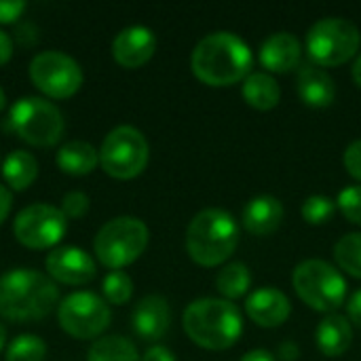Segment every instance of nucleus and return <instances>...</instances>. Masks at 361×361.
Returning <instances> with one entry per match:
<instances>
[{
    "label": "nucleus",
    "instance_id": "obj_1",
    "mask_svg": "<svg viewBox=\"0 0 361 361\" xmlns=\"http://www.w3.org/2000/svg\"><path fill=\"white\" fill-rule=\"evenodd\" d=\"M190 68L203 85L231 87L252 74L254 53L235 32H212L197 42Z\"/></svg>",
    "mask_w": 361,
    "mask_h": 361
},
{
    "label": "nucleus",
    "instance_id": "obj_2",
    "mask_svg": "<svg viewBox=\"0 0 361 361\" xmlns=\"http://www.w3.org/2000/svg\"><path fill=\"white\" fill-rule=\"evenodd\" d=\"M59 302L57 283L34 269H11L0 277V317L25 324L47 317Z\"/></svg>",
    "mask_w": 361,
    "mask_h": 361
},
{
    "label": "nucleus",
    "instance_id": "obj_3",
    "mask_svg": "<svg viewBox=\"0 0 361 361\" xmlns=\"http://www.w3.org/2000/svg\"><path fill=\"white\" fill-rule=\"evenodd\" d=\"M182 326L186 336L207 351L231 349L243 334L241 311L224 298L192 300L182 315Z\"/></svg>",
    "mask_w": 361,
    "mask_h": 361
},
{
    "label": "nucleus",
    "instance_id": "obj_4",
    "mask_svg": "<svg viewBox=\"0 0 361 361\" xmlns=\"http://www.w3.org/2000/svg\"><path fill=\"white\" fill-rule=\"evenodd\" d=\"M239 245L237 220L218 207L199 212L186 228V252L199 267L224 264Z\"/></svg>",
    "mask_w": 361,
    "mask_h": 361
},
{
    "label": "nucleus",
    "instance_id": "obj_5",
    "mask_svg": "<svg viewBox=\"0 0 361 361\" xmlns=\"http://www.w3.org/2000/svg\"><path fill=\"white\" fill-rule=\"evenodd\" d=\"M148 226L133 216H118L108 220L93 239L95 258L112 271L133 264L148 247Z\"/></svg>",
    "mask_w": 361,
    "mask_h": 361
},
{
    "label": "nucleus",
    "instance_id": "obj_6",
    "mask_svg": "<svg viewBox=\"0 0 361 361\" xmlns=\"http://www.w3.org/2000/svg\"><path fill=\"white\" fill-rule=\"evenodd\" d=\"M292 286L298 298L313 311L332 315L347 298V281L336 267L326 260H305L292 273Z\"/></svg>",
    "mask_w": 361,
    "mask_h": 361
},
{
    "label": "nucleus",
    "instance_id": "obj_7",
    "mask_svg": "<svg viewBox=\"0 0 361 361\" xmlns=\"http://www.w3.org/2000/svg\"><path fill=\"white\" fill-rule=\"evenodd\" d=\"M361 34L357 25L343 17L315 21L307 32V55L313 66L336 68L357 55Z\"/></svg>",
    "mask_w": 361,
    "mask_h": 361
},
{
    "label": "nucleus",
    "instance_id": "obj_8",
    "mask_svg": "<svg viewBox=\"0 0 361 361\" xmlns=\"http://www.w3.org/2000/svg\"><path fill=\"white\" fill-rule=\"evenodd\" d=\"M8 121L13 131L23 142L38 148L57 144L66 127L61 110L49 99L38 95L19 97L8 110Z\"/></svg>",
    "mask_w": 361,
    "mask_h": 361
},
{
    "label": "nucleus",
    "instance_id": "obj_9",
    "mask_svg": "<svg viewBox=\"0 0 361 361\" xmlns=\"http://www.w3.org/2000/svg\"><path fill=\"white\" fill-rule=\"evenodd\" d=\"M150 159V146L146 135L131 127L118 125L114 127L102 142L99 148V165L102 169L116 180L137 178Z\"/></svg>",
    "mask_w": 361,
    "mask_h": 361
},
{
    "label": "nucleus",
    "instance_id": "obj_10",
    "mask_svg": "<svg viewBox=\"0 0 361 361\" xmlns=\"http://www.w3.org/2000/svg\"><path fill=\"white\" fill-rule=\"evenodd\" d=\"M110 307L93 292H72L57 307V322L66 334L76 341H91L110 326Z\"/></svg>",
    "mask_w": 361,
    "mask_h": 361
},
{
    "label": "nucleus",
    "instance_id": "obj_11",
    "mask_svg": "<svg viewBox=\"0 0 361 361\" xmlns=\"http://www.w3.org/2000/svg\"><path fill=\"white\" fill-rule=\"evenodd\" d=\"M27 72L32 85L53 99L72 97L85 80L78 61L61 51H42L34 55Z\"/></svg>",
    "mask_w": 361,
    "mask_h": 361
},
{
    "label": "nucleus",
    "instance_id": "obj_12",
    "mask_svg": "<svg viewBox=\"0 0 361 361\" xmlns=\"http://www.w3.org/2000/svg\"><path fill=\"white\" fill-rule=\"evenodd\" d=\"M13 233L15 239L30 250H49L66 237L68 218L59 207L49 203H34L15 216Z\"/></svg>",
    "mask_w": 361,
    "mask_h": 361
},
{
    "label": "nucleus",
    "instance_id": "obj_13",
    "mask_svg": "<svg viewBox=\"0 0 361 361\" xmlns=\"http://www.w3.org/2000/svg\"><path fill=\"white\" fill-rule=\"evenodd\" d=\"M47 275L66 286H87L97 275V264L91 254L76 245H63L49 252L44 260Z\"/></svg>",
    "mask_w": 361,
    "mask_h": 361
},
{
    "label": "nucleus",
    "instance_id": "obj_14",
    "mask_svg": "<svg viewBox=\"0 0 361 361\" xmlns=\"http://www.w3.org/2000/svg\"><path fill=\"white\" fill-rule=\"evenodd\" d=\"M154 51H157V36L146 25L123 27L112 40V57L118 66L127 70H135L148 63Z\"/></svg>",
    "mask_w": 361,
    "mask_h": 361
},
{
    "label": "nucleus",
    "instance_id": "obj_15",
    "mask_svg": "<svg viewBox=\"0 0 361 361\" xmlns=\"http://www.w3.org/2000/svg\"><path fill=\"white\" fill-rule=\"evenodd\" d=\"M245 313L260 328H279L288 322L292 313V305L281 290L267 286L247 296Z\"/></svg>",
    "mask_w": 361,
    "mask_h": 361
},
{
    "label": "nucleus",
    "instance_id": "obj_16",
    "mask_svg": "<svg viewBox=\"0 0 361 361\" xmlns=\"http://www.w3.org/2000/svg\"><path fill=\"white\" fill-rule=\"evenodd\" d=\"M131 326L142 341H161L171 326L169 302L159 294L144 296L133 309Z\"/></svg>",
    "mask_w": 361,
    "mask_h": 361
},
{
    "label": "nucleus",
    "instance_id": "obj_17",
    "mask_svg": "<svg viewBox=\"0 0 361 361\" xmlns=\"http://www.w3.org/2000/svg\"><path fill=\"white\" fill-rule=\"evenodd\" d=\"M260 63L269 72L275 74H288L296 68H300L302 59V47L300 40L290 32H275L260 44Z\"/></svg>",
    "mask_w": 361,
    "mask_h": 361
},
{
    "label": "nucleus",
    "instance_id": "obj_18",
    "mask_svg": "<svg viewBox=\"0 0 361 361\" xmlns=\"http://www.w3.org/2000/svg\"><path fill=\"white\" fill-rule=\"evenodd\" d=\"M296 87L302 104L309 108H328L336 99L334 78L324 68L313 66L311 61L298 68Z\"/></svg>",
    "mask_w": 361,
    "mask_h": 361
},
{
    "label": "nucleus",
    "instance_id": "obj_19",
    "mask_svg": "<svg viewBox=\"0 0 361 361\" xmlns=\"http://www.w3.org/2000/svg\"><path fill=\"white\" fill-rule=\"evenodd\" d=\"M241 222L250 235L269 237L283 222V205L279 199H275L271 195L254 197L252 201L245 203L243 214H241Z\"/></svg>",
    "mask_w": 361,
    "mask_h": 361
},
{
    "label": "nucleus",
    "instance_id": "obj_20",
    "mask_svg": "<svg viewBox=\"0 0 361 361\" xmlns=\"http://www.w3.org/2000/svg\"><path fill=\"white\" fill-rule=\"evenodd\" d=\"M317 347L326 357H341L349 351L353 343V328L351 322L338 313L326 315L315 332Z\"/></svg>",
    "mask_w": 361,
    "mask_h": 361
},
{
    "label": "nucleus",
    "instance_id": "obj_21",
    "mask_svg": "<svg viewBox=\"0 0 361 361\" xmlns=\"http://www.w3.org/2000/svg\"><path fill=\"white\" fill-rule=\"evenodd\" d=\"M57 167L68 176H89L99 165V150L82 140L66 142L57 150Z\"/></svg>",
    "mask_w": 361,
    "mask_h": 361
},
{
    "label": "nucleus",
    "instance_id": "obj_22",
    "mask_svg": "<svg viewBox=\"0 0 361 361\" xmlns=\"http://www.w3.org/2000/svg\"><path fill=\"white\" fill-rule=\"evenodd\" d=\"M241 95L254 110H273L281 99V89L269 72H252L241 87Z\"/></svg>",
    "mask_w": 361,
    "mask_h": 361
},
{
    "label": "nucleus",
    "instance_id": "obj_23",
    "mask_svg": "<svg viewBox=\"0 0 361 361\" xmlns=\"http://www.w3.org/2000/svg\"><path fill=\"white\" fill-rule=\"evenodd\" d=\"M38 176V161L27 150H13L2 163V178L11 190H25Z\"/></svg>",
    "mask_w": 361,
    "mask_h": 361
},
{
    "label": "nucleus",
    "instance_id": "obj_24",
    "mask_svg": "<svg viewBox=\"0 0 361 361\" xmlns=\"http://www.w3.org/2000/svg\"><path fill=\"white\" fill-rule=\"evenodd\" d=\"M216 288L224 300L233 302V300L243 298L252 288V273H250L247 264H243V262L226 264L216 277Z\"/></svg>",
    "mask_w": 361,
    "mask_h": 361
},
{
    "label": "nucleus",
    "instance_id": "obj_25",
    "mask_svg": "<svg viewBox=\"0 0 361 361\" xmlns=\"http://www.w3.org/2000/svg\"><path fill=\"white\" fill-rule=\"evenodd\" d=\"M87 361H142V357L129 338L102 336L91 345Z\"/></svg>",
    "mask_w": 361,
    "mask_h": 361
},
{
    "label": "nucleus",
    "instance_id": "obj_26",
    "mask_svg": "<svg viewBox=\"0 0 361 361\" xmlns=\"http://www.w3.org/2000/svg\"><path fill=\"white\" fill-rule=\"evenodd\" d=\"M334 260L341 271L361 279V233H349L334 245Z\"/></svg>",
    "mask_w": 361,
    "mask_h": 361
},
{
    "label": "nucleus",
    "instance_id": "obj_27",
    "mask_svg": "<svg viewBox=\"0 0 361 361\" xmlns=\"http://www.w3.org/2000/svg\"><path fill=\"white\" fill-rule=\"evenodd\" d=\"M47 355V345L36 334H19L11 341L6 349V361H42Z\"/></svg>",
    "mask_w": 361,
    "mask_h": 361
},
{
    "label": "nucleus",
    "instance_id": "obj_28",
    "mask_svg": "<svg viewBox=\"0 0 361 361\" xmlns=\"http://www.w3.org/2000/svg\"><path fill=\"white\" fill-rule=\"evenodd\" d=\"M102 292L108 305H127L133 296V279L125 271H110L102 281Z\"/></svg>",
    "mask_w": 361,
    "mask_h": 361
},
{
    "label": "nucleus",
    "instance_id": "obj_29",
    "mask_svg": "<svg viewBox=\"0 0 361 361\" xmlns=\"http://www.w3.org/2000/svg\"><path fill=\"white\" fill-rule=\"evenodd\" d=\"M300 214L307 224H313V226L326 224L336 214V201H332L330 197H324V195H311L305 199Z\"/></svg>",
    "mask_w": 361,
    "mask_h": 361
},
{
    "label": "nucleus",
    "instance_id": "obj_30",
    "mask_svg": "<svg viewBox=\"0 0 361 361\" xmlns=\"http://www.w3.org/2000/svg\"><path fill=\"white\" fill-rule=\"evenodd\" d=\"M336 207L351 224L361 226V186H347L345 190H341Z\"/></svg>",
    "mask_w": 361,
    "mask_h": 361
},
{
    "label": "nucleus",
    "instance_id": "obj_31",
    "mask_svg": "<svg viewBox=\"0 0 361 361\" xmlns=\"http://www.w3.org/2000/svg\"><path fill=\"white\" fill-rule=\"evenodd\" d=\"M89 207H91L89 197L85 192H80V190H72V192H66L61 197V207L59 209L68 220H78V218L87 216Z\"/></svg>",
    "mask_w": 361,
    "mask_h": 361
},
{
    "label": "nucleus",
    "instance_id": "obj_32",
    "mask_svg": "<svg viewBox=\"0 0 361 361\" xmlns=\"http://www.w3.org/2000/svg\"><path fill=\"white\" fill-rule=\"evenodd\" d=\"M343 163H345V169L349 171V176H353L355 180L361 182V140H355L347 146V150L343 154Z\"/></svg>",
    "mask_w": 361,
    "mask_h": 361
},
{
    "label": "nucleus",
    "instance_id": "obj_33",
    "mask_svg": "<svg viewBox=\"0 0 361 361\" xmlns=\"http://www.w3.org/2000/svg\"><path fill=\"white\" fill-rule=\"evenodd\" d=\"M23 0H0V23H13L17 21L25 11Z\"/></svg>",
    "mask_w": 361,
    "mask_h": 361
},
{
    "label": "nucleus",
    "instance_id": "obj_34",
    "mask_svg": "<svg viewBox=\"0 0 361 361\" xmlns=\"http://www.w3.org/2000/svg\"><path fill=\"white\" fill-rule=\"evenodd\" d=\"M142 361H176V355H173L167 347L154 345V347H150V349L142 355Z\"/></svg>",
    "mask_w": 361,
    "mask_h": 361
},
{
    "label": "nucleus",
    "instance_id": "obj_35",
    "mask_svg": "<svg viewBox=\"0 0 361 361\" xmlns=\"http://www.w3.org/2000/svg\"><path fill=\"white\" fill-rule=\"evenodd\" d=\"M300 357V347L294 341H286L277 349V360L279 361H296Z\"/></svg>",
    "mask_w": 361,
    "mask_h": 361
},
{
    "label": "nucleus",
    "instance_id": "obj_36",
    "mask_svg": "<svg viewBox=\"0 0 361 361\" xmlns=\"http://www.w3.org/2000/svg\"><path fill=\"white\" fill-rule=\"evenodd\" d=\"M347 315H349V322H353L357 328H361V290H357L349 302H347Z\"/></svg>",
    "mask_w": 361,
    "mask_h": 361
},
{
    "label": "nucleus",
    "instance_id": "obj_37",
    "mask_svg": "<svg viewBox=\"0 0 361 361\" xmlns=\"http://www.w3.org/2000/svg\"><path fill=\"white\" fill-rule=\"evenodd\" d=\"M11 207H13V195L6 186L0 184V224L8 218Z\"/></svg>",
    "mask_w": 361,
    "mask_h": 361
},
{
    "label": "nucleus",
    "instance_id": "obj_38",
    "mask_svg": "<svg viewBox=\"0 0 361 361\" xmlns=\"http://www.w3.org/2000/svg\"><path fill=\"white\" fill-rule=\"evenodd\" d=\"M13 57V38L0 30V66H4Z\"/></svg>",
    "mask_w": 361,
    "mask_h": 361
},
{
    "label": "nucleus",
    "instance_id": "obj_39",
    "mask_svg": "<svg viewBox=\"0 0 361 361\" xmlns=\"http://www.w3.org/2000/svg\"><path fill=\"white\" fill-rule=\"evenodd\" d=\"M239 361H277V360H275V355H273L271 351H267V349H254V351L245 353V355H243Z\"/></svg>",
    "mask_w": 361,
    "mask_h": 361
},
{
    "label": "nucleus",
    "instance_id": "obj_40",
    "mask_svg": "<svg viewBox=\"0 0 361 361\" xmlns=\"http://www.w3.org/2000/svg\"><path fill=\"white\" fill-rule=\"evenodd\" d=\"M351 74H353L355 85L361 89V53L357 55V59H355V63H353V68H351Z\"/></svg>",
    "mask_w": 361,
    "mask_h": 361
},
{
    "label": "nucleus",
    "instance_id": "obj_41",
    "mask_svg": "<svg viewBox=\"0 0 361 361\" xmlns=\"http://www.w3.org/2000/svg\"><path fill=\"white\" fill-rule=\"evenodd\" d=\"M4 343H6V330H4V326L0 324V351H2V347H4Z\"/></svg>",
    "mask_w": 361,
    "mask_h": 361
},
{
    "label": "nucleus",
    "instance_id": "obj_42",
    "mask_svg": "<svg viewBox=\"0 0 361 361\" xmlns=\"http://www.w3.org/2000/svg\"><path fill=\"white\" fill-rule=\"evenodd\" d=\"M4 106H6V93H4V89L0 87V112L4 110Z\"/></svg>",
    "mask_w": 361,
    "mask_h": 361
}]
</instances>
